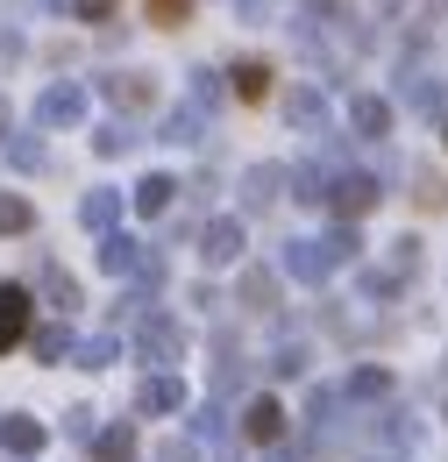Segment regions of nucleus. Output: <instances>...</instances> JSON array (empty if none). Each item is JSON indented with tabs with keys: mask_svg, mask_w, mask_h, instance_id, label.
Instances as JSON below:
<instances>
[{
	"mask_svg": "<svg viewBox=\"0 0 448 462\" xmlns=\"http://www.w3.org/2000/svg\"><path fill=\"white\" fill-rule=\"evenodd\" d=\"M29 342V291L22 285H0V356Z\"/></svg>",
	"mask_w": 448,
	"mask_h": 462,
	"instance_id": "nucleus-2",
	"label": "nucleus"
},
{
	"mask_svg": "<svg viewBox=\"0 0 448 462\" xmlns=\"http://www.w3.org/2000/svg\"><path fill=\"white\" fill-rule=\"evenodd\" d=\"M114 0H79V14H86V22H93V14H107Z\"/></svg>",
	"mask_w": 448,
	"mask_h": 462,
	"instance_id": "nucleus-29",
	"label": "nucleus"
},
{
	"mask_svg": "<svg viewBox=\"0 0 448 462\" xmlns=\"http://www.w3.org/2000/svg\"><path fill=\"white\" fill-rule=\"evenodd\" d=\"M79 221H86L93 235H114V221H121V199H114L107 185H93V192L79 199Z\"/></svg>",
	"mask_w": 448,
	"mask_h": 462,
	"instance_id": "nucleus-6",
	"label": "nucleus"
},
{
	"mask_svg": "<svg viewBox=\"0 0 448 462\" xmlns=\"http://www.w3.org/2000/svg\"><path fill=\"white\" fill-rule=\"evenodd\" d=\"M135 405H143V412H178V405H185V384H178V377H143Z\"/></svg>",
	"mask_w": 448,
	"mask_h": 462,
	"instance_id": "nucleus-11",
	"label": "nucleus"
},
{
	"mask_svg": "<svg viewBox=\"0 0 448 462\" xmlns=\"http://www.w3.org/2000/svg\"><path fill=\"white\" fill-rule=\"evenodd\" d=\"M235 93H242V100H264V93H271V64H235Z\"/></svg>",
	"mask_w": 448,
	"mask_h": 462,
	"instance_id": "nucleus-14",
	"label": "nucleus"
},
{
	"mask_svg": "<svg viewBox=\"0 0 448 462\" xmlns=\"http://www.w3.org/2000/svg\"><path fill=\"white\" fill-rule=\"evenodd\" d=\"M150 256L128 242V235H100V271H114V278H128V271H143Z\"/></svg>",
	"mask_w": 448,
	"mask_h": 462,
	"instance_id": "nucleus-7",
	"label": "nucleus"
},
{
	"mask_svg": "<svg viewBox=\"0 0 448 462\" xmlns=\"http://www.w3.org/2000/svg\"><path fill=\"white\" fill-rule=\"evenodd\" d=\"M192 434H200V441H228V427H221V412H214V405H207V412H200V420H192Z\"/></svg>",
	"mask_w": 448,
	"mask_h": 462,
	"instance_id": "nucleus-24",
	"label": "nucleus"
},
{
	"mask_svg": "<svg viewBox=\"0 0 448 462\" xmlns=\"http://www.w3.org/2000/svg\"><path fill=\"white\" fill-rule=\"evenodd\" d=\"M242 434L271 448V441H278V434H285V412H278V405H271V399H249V412H242Z\"/></svg>",
	"mask_w": 448,
	"mask_h": 462,
	"instance_id": "nucleus-8",
	"label": "nucleus"
},
{
	"mask_svg": "<svg viewBox=\"0 0 448 462\" xmlns=\"http://www.w3.org/2000/svg\"><path fill=\"white\" fill-rule=\"evenodd\" d=\"M128 143H135V135H128V128H121V121H114V128H100V157H121V150H128Z\"/></svg>",
	"mask_w": 448,
	"mask_h": 462,
	"instance_id": "nucleus-25",
	"label": "nucleus"
},
{
	"mask_svg": "<svg viewBox=\"0 0 448 462\" xmlns=\"http://www.w3.org/2000/svg\"><path fill=\"white\" fill-rule=\"evenodd\" d=\"M349 121H356V135H385V128H392V107H385V100H370V93H363V100H356V107H349Z\"/></svg>",
	"mask_w": 448,
	"mask_h": 462,
	"instance_id": "nucleus-13",
	"label": "nucleus"
},
{
	"mask_svg": "<svg viewBox=\"0 0 448 462\" xmlns=\"http://www.w3.org/2000/svg\"><path fill=\"white\" fill-rule=\"evenodd\" d=\"M0 128H7V100H0Z\"/></svg>",
	"mask_w": 448,
	"mask_h": 462,
	"instance_id": "nucleus-30",
	"label": "nucleus"
},
{
	"mask_svg": "<svg viewBox=\"0 0 448 462\" xmlns=\"http://www.w3.org/2000/svg\"><path fill=\"white\" fill-rule=\"evenodd\" d=\"M278 185H285V171H249V192H242V199H249V207H271Z\"/></svg>",
	"mask_w": 448,
	"mask_h": 462,
	"instance_id": "nucleus-18",
	"label": "nucleus"
},
{
	"mask_svg": "<svg viewBox=\"0 0 448 462\" xmlns=\"http://www.w3.org/2000/svg\"><path fill=\"white\" fill-rule=\"evenodd\" d=\"M86 115V86H51L43 100H36V121L43 128H57V121H79Z\"/></svg>",
	"mask_w": 448,
	"mask_h": 462,
	"instance_id": "nucleus-3",
	"label": "nucleus"
},
{
	"mask_svg": "<svg viewBox=\"0 0 448 462\" xmlns=\"http://www.w3.org/2000/svg\"><path fill=\"white\" fill-rule=\"evenodd\" d=\"M349 392H356V399H378V392H385V370H356V384H349Z\"/></svg>",
	"mask_w": 448,
	"mask_h": 462,
	"instance_id": "nucleus-28",
	"label": "nucleus"
},
{
	"mask_svg": "<svg viewBox=\"0 0 448 462\" xmlns=\"http://www.w3.org/2000/svg\"><path fill=\"white\" fill-rule=\"evenodd\" d=\"M150 14H157V22H164V29H178V22H185V14H192V0H150Z\"/></svg>",
	"mask_w": 448,
	"mask_h": 462,
	"instance_id": "nucleus-21",
	"label": "nucleus"
},
{
	"mask_svg": "<svg viewBox=\"0 0 448 462\" xmlns=\"http://www.w3.org/2000/svg\"><path fill=\"white\" fill-rule=\"evenodd\" d=\"M100 86H107V100H121V107H150V86L128 79V71H114V79H100Z\"/></svg>",
	"mask_w": 448,
	"mask_h": 462,
	"instance_id": "nucleus-15",
	"label": "nucleus"
},
{
	"mask_svg": "<svg viewBox=\"0 0 448 462\" xmlns=\"http://www.w3.org/2000/svg\"><path fill=\"white\" fill-rule=\"evenodd\" d=\"M36 356H71V335H64V328H43V335H36Z\"/></svg>",
	"mask_w": 448,
	"mask_h": 462,
	"instance_id": "nucleus-23",
	"label": "nucleus"
},
{
	"mask_svg": "<svg viewBox=\"0 0 448 462\" xmlns=\"http://www.w3.org/2000/svg\"><path fill=\"white\" fill-rule=\"evenodd\" d=\"M29 221H36V214H29V199H0V235H22Z\"/></svg>",
	"mask_w": 448,
	"mask_h": 462,
	"instance_id": "nucleus-20",
	"label": "nucleus"
},
{
	"mask_svg": "<svg viewBox=\"0 0 448 462\" xmlns=\"http://www.w3.org/2000/svg\"><path fill=\"white\" fill-rule=\"evenodd\" d=\"M328 207H335L341 221H356L363 207H378V185H370V178H335V192H328Z\"/></svg>",
	"mask_w": 448,
	"mask_h": 462,
	"instance_id": "nucleus-5",
	"label": "nucleus"
},
{
	"mask_svg": "<svg viewBox=\"0 0 448 462\" xmlns=\"http://www.w3.org/2000/svg\"><path fill=\"white\" fill-rule=\"evenodd\" d=\"M271 370H278V377H299V370H306V348H278Z\"/></svg>",
	"mask_w": 448,
	"mask_h": 462,
	"instance_id": "nucleus-26",
	"label": "nucleus"
},
{
	"mask_svg": "<svg viewBox=\"0 0 448 462\" xmlns=\"http://www.w3.org/2000/svg\"><path fill=\"white\" fill-rule=\"evenodd\" d=\"M200 256L207 263H235L242 256V221H207L200 228Z\"/></svg>",
	"mask_w": 448,
	"mask_h": 462,
	"instance_id": "nucleus-4",
	"label": "nucleus"
},
{
	"mask_svg": "<svg viewBox=\"0 0 448 462\" xmlns=\"http://www.w3.org/2000/svg\"><path fill=\"white\" fill-rule=\"evenodd\" d=\"M356 256V235L335 228V235H321V242H292V256H285V271L299 278V285H321L335 263H349Z\"/></svg>",
	"mask_w": 448,
	"mask_h": 462,
	"instance_id": "nucleus-1",
	"label": "nucleus"
},
{
	"mask_svg": "<svg viewBox=\"0 0 448 462\" xmlns=\"http://www.w3.org/2000/svg\"><path fill=\"white\" fill-rule=\"evenodd\" d=\"M0 448H7V456H36V448H43V427L22 420V412H7V420H0Z\"/></svg>",
	"mask_w": 448,
	"mask_h": 462,
	"instance_id": "nucleus-9",
	"label": "nucleus"
},
{
	"mask_svg": "<svg viewBox=\"0 0 448 462\" xmlns=\"http://www.w3.org/2000/svg\"><path fill=\"white\" fill-rule=\"evenodd\" d=\"M71 363H79V370H100V363H114V335H93V342H79V348H71Z\"/></svg>",
	"mask_w": 448,
	"mask_h": 462,
	"instance_id": "nucleus-17",
	"label": "nucleus"
},
{
	"mask_svg": "<svg viewBox=\"0 0 448 462\" xmlns=\"http://www.w3.org/2000/svg\"><path fill=\"white\" fill-rule=\"evenodd\" d=\"M7 157H14V171H36V164H43V143H14Z\"/></svg>",
	"mask_w": 448,
	"mask_h": 462,
	"instance_id": "nucleus-27",
	"label": "nucleus"
},
{
	"mask_svg": "<svg viewBox=\"0 0 448 462\" xmlns=\"http://www.w3.org/2000/svg\"><path fill=\"white\" fill-rule=\"evenodd\" d=\"M242 299H249V306H271V299H278V285H271L264 271H249V285H242Z\"/></svg>",
	"mask_w": 448,
	"mask_h": 462,
	"instance_id": "nucleus-22",
	"label": "nucleus"
},
{
	"mask_svg": "<svg viewBox=\"0 0 448 462\" xmlns=\"http://www.w3.org/2000/svg\"><path fill=\"white\" fill-rule=\"evenodd\" d=\"M93 456L100 462H128L135 456V427H100V434H93Z\"/></svg>",
	"mask_w": 448,
	"mask_h": 462,
	"instance_id": "nucleus-12",
	"label": "nucleus"
},
{
	"mask_svg": "<svg viewBox=\"0 0 448 462\" xmlns=\"http://www.w3.org/2000/svg\"><path fill=\"white\" fill-rule=\"evenodd\" d=\"M171 192H178L171 178H143V185H135V214H164V207H171Z\"/></svg>",
	"mask_w": 448,
	"mask_h": 462,
	"instance_id": "nucleus-16",
	"label": "nucleus"
},
{
	"mask_svg": "<svg viewBox=\"0 0 448 462\" xmlns=\"http://www.w3.org/2000/svg\"><path fill=\"white\" fill-rule=\"evenodd\" d=\"M143 356H157V363H178V356H185L178 328H171V320H150V313H143Z\"/></svg>",
	"mask_w": 448,
	"mask_h": 462,
	"instance_id": "nucleus-10",
	"label": "nucleus"
},
{
	"mask_svg": "<svg viewBox=\"0 0 448 462\" xmlns=\"http://www.w3.org/2000/svg\"><path fill=\"white\" fill-rule=\"evenodd\" d=\"M43 291L57 299V313H71V306H79V285H71L64 271H51V263H43Z\"/></svg>",
	"mask_w": 448,
	"mask_h": 462,
	"instance_id": "nucleus-19",
	"label": "nucleus"
}]
</instances>
